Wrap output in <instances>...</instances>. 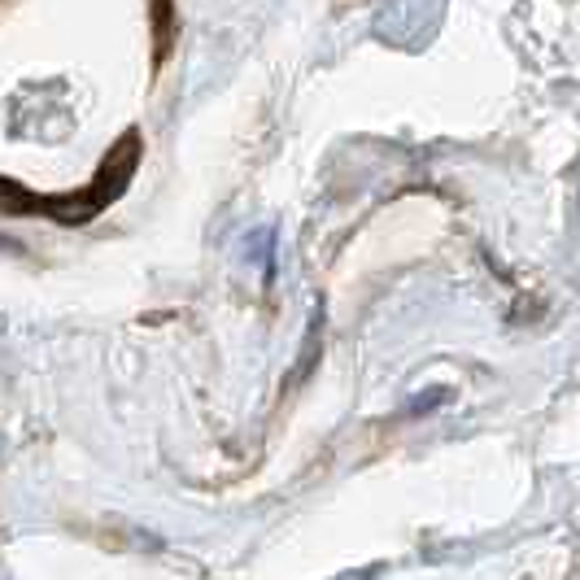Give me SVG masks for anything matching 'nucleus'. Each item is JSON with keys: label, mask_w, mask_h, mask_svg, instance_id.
<instances>
[{"label": "nucleus", "mask_w": 580, "mask_h": 580, "mask_svg": "<svg viewBox=\"0 0 580 580\" xmlns=\"http://www.w3.org/2000/svg\"><path fill=\"white\" fill-rule=\"evenodd\" d=\"M141 153H145L141 132H123L114 141V148L105 153L96 179L74 197H22V188L9 179L4 184V215H49L62 227H83L87 218H96L105 206H114L127 193V184H132V175L141 166Z\"/></svg>", "instance_id": "obj_1"}, {"label": "nucleus", "mask_w": 580, "mask_h": 580, "mask_svg": "<svg viewBox=\"0 0 580 580\" xmlns=\"http://www.w3.org/2000/svg\"><path fill=\"white\" fill-rule=\"evenodd\" d=\"M271 231H258L253 240H249V249H253V262H262V271H267V280H271Z\"/></svg>", "instance_id": "obj_2"}, {"label": "nucleus", "mask_w": 580, "mask_h": 580, "mask_svg": "<svg viewBox=\"0 0 580 580\" xmlns=\"http://www.w3.org/2000/svg\"><path fill=\"white\" fill-rule=\"evenodd\" d=\"M445 397H449V389H428L424 397H415V402H411V411H406V415H428V411H436V402H445Z\"/></svg>", "instance_id": "obj_3"}]
</instances>
